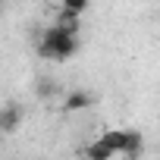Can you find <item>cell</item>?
I'll return each mask as SVG.
<instances>
[{
    "label": "cell",
    "instance_id": "obj_1",
    "mask_svg": "<svg viewBox=\"0 0 160 160\" xmlns=\"http://www.w3.org/2000/svg\"><path fill=\"white\" fill-rule=\"evenodd\" d=\"M75 53H78V35H69V32H63L60 25H47V28L41 32L38 57L63 63V60H72Z\"/></svg>",
    "mask_w": 160,
    "mask_h": 160
},
{
    "label": "cell",
    "instance_id": "obj_2",
    "mask_svg": "<svg viewBox=\"0 0 160 160\" xmlns=\"http://www.w3.org/2000/svg\"><path fill=\"white\" fill-rule=\"evenodd\" d=\"M22 119H25V110H22L16 101L3 104V110H0V129H3V135H13V132L22 126Z\"/></svg>",
    "mask_w": 160,
    "mask_h": 160
},
{
    "label": "cell",
    "instance_id": "obj_3",
    "mask_svg": "<svg viewBox=\"0 0 160 160\" xmlns=\"http://www.w3.org/2000/svg\"><path fill=\"white\" fill-rule=\"evenodd\" d=\"M101 141L113 154H126V148H129V129H104L101 132Z\"/></svg>",
    "mask_w": 160,
    "mask_h": 160
},
{
    "label": "cell",
    "instance_id": "obj_4",
    "mask_svg": "<svg viewBox=\"0 0 160 160\" xmlns=\"http://www.w3.org/2000/svg\"><path fill=\"white\" fill-rule=\"evenodd\" d=\"M91 104H94V94H91V91H69L66 101H63V107H66L69 113H75V110H88Z\"/></svg>",
    "mask_w": 160,
    "mask_h": 160
},
{
    "label": "cell",
    "instance_id": "obj_5",
    "mask_svg": "<svg viewBox=\"0 0 160 160\" xmlns=\"http://www.w3.org/2000/svg\"><path fill=\"white\" fill-rule=\"evenodd\" d=\"M85 157H88V160H113L116 154H113V151H110V148H107L101 138H94V141L85 148Z\"/></svg>",
    "mask_w": 160,
    "mask_h": 160
},
{
    "label": "cell",
    "instance_id": "obj_6",
    "mask_svg": "<svg viewBox=\"0 0 160 160\" xmlns=\"http://www.w3.org/2000/svg\"><path fill=\"white\" fill-rule=\"evenodd\" d=\"M141 151H144V138H141L138 132H132V129H129V148H126V160H135V157H141Z\"/></svg>",
    "mask_w": 160,
    "mask_h": 160
},
{
    "label": "cell",
    "instance_id": "obj_7",
    "mask_svg": "<svg viewBox=\"0 0 160 160\" xmlns=\"http://www.w3.org/2000/svg\"><path fill=\"white\" fill-rule=\"evenodd\" d=\"M60 10H66V13H72V16H82V13L88 10V3H85V0H63Z\"/></svg>",
    "mask_w": 160,
    "mask_h": 160
},
{
    "label": "cell",
    "instance_id": "obj_8",
    "mask_svg": "<svg viewBox=\"0 0 160 160\" xmlns=\"http://www.w3.org/2000/svg\"><path fill=\"white\" fill-rule=\"evenodd\" d=\"M38 94H41V98L57 94V85H53V82H47V78H41V82H38Z\"/></svg>",
    "mask_w": 160,
    "mask_h": 160
}]
</instances>
